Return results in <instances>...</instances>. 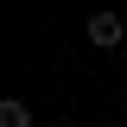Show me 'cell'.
I'll list each match as a JSON object with an SVG mask.
<instances>
[{
  "label": "cell",
  "mask_w": 127,
  "mask_h": 127,
  "mask_svg": "<svg viewBox=\"0 0 127 127\" xmlns=\"http://www.w3.org/2000/svg\"><path fill=\"white\" fill-rule=\"evenodd\" d=\"M121 38H127V19L121 13H89V45L95 51H121Z\"/></svg>",
  "instance_id": "1"
},
{
  "label": "cell",
  "mask_w": 127,
  "mask_h": 127,
  "mask_svg": "<svg viewBox=\"0 0 127 127\" xmlns=\"http://www.w3.org/2000/svg\"><path fill=\"white\" fill-rule=\"evenodd\" d=\"M38 114H32V102H19V95H6L0 102V127H32Z\"/></svg>",
  "instance_id": "2"
},
{
  "label": "cell",
  "mask_w": 127,
  "mask_h": 127,
  "mask_svg": "<svg viewBox=\"0 0 127 127\" xmlns=\"http://www.w3.org/2000/svg\"><path fill=\"white\" fill-rule=\"evenodd\" d=\"M70 127H76V121H70Z\"/></svg>",
  "instance_id": "3"
}]
</instances>
